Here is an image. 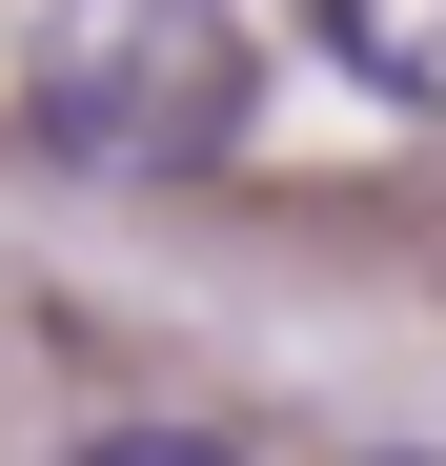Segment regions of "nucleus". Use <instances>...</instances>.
Wrapping results in <instances>:
<instances>
[{
  "label": "nucleus",
  "mask_w": 446,
  "mask_h": 466,
  "mask_svg": "<svg viewBox=\"0 0 446 466\" xmlns=\"http://www.w3.org/2000/svg\"><path fill=\"white\" fill-rule=\"evenodd\" d=\"M21 102H41L61 163H102V183H183L203 142L244 122V21H223V0H41Z\"/></svg>",
  "instance_id": "obj_1"
},
{
  "label": "nucleus",
  "mask_w": 446,
  "mask_h": 466,
  "mask_svg": "<svg viewBox=\"0 0 446 466\" xmlns=\"http://www.w3.org/2000/svg\"><path fill=\"white\" fill-rule=\"evenodd\" d=\"M325 41H345L386 102H446V0H325Z\"/></svg>",
  "instance_id": "obj_2"
},
{
  "label": "nucleus",
  "mask_w": 446,
  "mask_h": 466,
  "mask_svg": "<svg viewBox=\"0 0 446 466\" xmlns=\"http://www.w3.org/2000/svg\"><path fill=\"white\" fill-rule=\"evenodd\" d=\"M61 466H244L223 426H102V446H61Z\"/></svg>",
  "instance_id": "obj_3"
},
{
  "label": "nucleus",
  "mask_w": 446,
  "mask_h": 466,
  "mask_svg": "<svg viewBox=\"0 0 446 466\" xmlns=\"http://www.w3.org/2000/svg\"><path fill=\"white\" fill-rule=\"evenodd\" d=\"M386 466H406V446H386Z\"/></svg>",
  "instance_id": "obj_4"
}]
</instances>
